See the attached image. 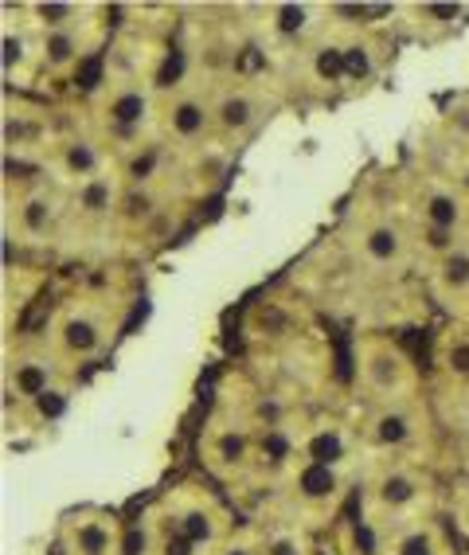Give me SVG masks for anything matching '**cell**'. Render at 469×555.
I'll list each match as a JSON object with an SVG mask.
<instances>
[{
  "instance_id": "obj_32",
  "label": "cell",
  "mask_w": 469,
  "mask_h": 555,
  "mask_svg": "<svg viewBox=\"0 0 469 555\" xmlns=\"http://www.w3.org/2000/svg\"><path fill=\"white\" fill-rule=\"evenodd\" d=\"M450 367H454V372H469V345H458L450 352Z\"/></svg>"
},
{
  "instance_id": "obj_12",
  "label": "cell",
  "mask_w": 469,
  "mask_h": 555,
  "mask_svg": "<svg viewBox=\"0 0 469 555\" xmlns=\"http://www.w3.org/2000/svg\"><path fill=\"white\" fill-rule=\"evenodd\" d=\"M172 126H177V133H184V138L200 133V129H204V109L196 106V102H180V106L172 109Z\"/></svg>"
},
{
  "instance_id": "obj_10",
  "label": "cell",
  "mask_w": 469,
  "mask_h": 555,
  "mask_svg": "<svg viewBox=\"0 0 469 555\" xmlns=\"http://www.w3.org/2000/svg\"><path fill=\"white\" fill-rule=\"evenodd\" d=\"M141 114H145V99L141 94H121V99L110 102V118L118 126H133V121H141Z\"/></svg>"
},
{
  "instance_id": "obj_22",
  "label": "cell",
  "mask_w": 469,
  "mask_h": 555,
  "mask_svg": "<svg viewBox=\"0 0 469 555\" xmlns=\"http://www.w3.org/2000/svg\"><path fill=\"white\" fill-rule=\"evenodd\" d=\"M70 55H75V40H70V36H63V31H60V36H51V40H48V60L51 63H67Z\"/></svg>"
},
{
  "instance_id": "obj_17",
  "label": "cell",
  "mask_w": 469,
  "mask_h": 555,
  "mask_svg": "<svg viewBox=\"0 0 469 555\" xmlns=\"http://www.w3.org/2000/svg\"><path fill=\"white\" fill-rule=\"evenodd\" d=\"M145 552H149V532H145V528H126V532H121L118 555H145Z\"/></svg>"
},
{
  "instance_id": "obj_15",
  "label": "cell",
  "mask_w": 469,
  "mask_h": 555,
  "mask_svg": "<svg viewBox=\"0 0 469 555\" xmlns=\"http://www.w3.org/2000/svg\"><path fill=\"white\" fill-rule=\"evenodd\" d=\"M220 118H223V126H227V129H243L250 121V102L247 99H227L220 106Z\"/></svg>"
},
{
  "instance_id": "obj_25",
  "label": "cell",
  "mask_w": 469,
  "mask_h": 555,
  "mask_svg": "<svg viewBox=\"0 0 469 555\" xmlns=\"http://www.w3.org/2000/svg\"><path fill=\"white\" fill-rule=\"evenodd\" d=\"M301 24H305V9H298V4L278 9V31H301Z\"/></svg>"
},
{
  "instance_id": "obj_29",
  "label": "cell",
  "mask_w": 469,
  "mask_h": 555,
  "mask_svg": "<svg viewBox=\"0 0 469 555\" xmlns=\"http://www.w3.org/2000/svg\"><path fill=\"white\" fill-rule=\"evenodd\" d=\"M356 547H360V555H380L376 535H372V528H364V525L356 528Z\"/></svg>"
},
{
  "instance_id": "obj_13",
  "label": "cell",
  "mask_w": 469,
  "mask_h": 555,
  "mask_svg": "<svg viewBox=\"0 0 469 555\" xmlns=\"http://www.w3.org/2000/svg\"><path fill=\"white\" fill-rule=\"evenodd\" d=\"M368 250H372V258H395L400 255V235L391 228H376L368 235Z\"/></svg>"
},
{
  "instance_id": "obj_26",
  "label": "cell",
  "mask_w": 469,
  "mask_h": 555,
  "mask_svg": "<svg viewBox=\"0 0 469 555\" xmlns=\"http://www.w3.org/2000/svg\"><path fill=\"white\" fill-rule=\"evenodd\" d=\"M67 165L75 172H90V169H94V153H90V145H75V150L67 153Z\"/></svg>"
},
{
  "instance_id": "obj_8",
  "label": "cell",
  "mask_w": 469,
  "mask_h": 555,
  "mask_svg": "<svg viewBox=\"0 0 469 555\" xmlns=\"http://www.w3.org/2000/svg\"><path fill=\"white\" fill-rule=\"evenodd\" d=\"M16 391H21V396L40 399L43 391H48V367H40V364L16 367Z\"/></svg>"
},
{
  "instance_id": "obj_16",
  "label": "cell",
  "mask_w": 469,
  "mask_h": 555,
  "mask_svg": "<svg viewBox=\"0 0 469 555\" xmlns=\"http://www.w3.org/2000/svg\"><path fill=\"white\" fill-rule=\"evenodd\" d=\"M317 75L321 79H340L344 75V51H337V48H325L317 55Z\"/></svg>"
},
{
  "instance_id": "obj_11",
  "label": "cell",
  "mask_w": 469,
  "mask_h": 555,
  "mask_svg": "<svg viewBox=\"0 0 469 555\" xmlns=\"http://www.w3.org/2000/svg\"><path fill=\"white\" fill-rule=\"evenodd\" d=\"M63 340H67V348H75V352H90V348L99 345V328L90 325V321H67Z\"/></svg>"
},
{
  "instance_id": "obj_28",
  "label": "cell",
  "mask_w": 469,
  "mask_h": 555,
  "mask_svg": "<svg viewBox=\"0 0 469 555\" xmlns=\"http://www.w3.org/2000/svg\"><path fill=\"white\" fill-rule=\"evenodd\" d=\"M24 223H28L31 231H40L43 223H48V204H43V199H31L28 211H24Z\"/></svg>"
},
{
  "instance_id": "obj_20",
  "label": "cell",
  "mask_w": 469,
  "mask_h": 555,
  "mask_svg": "<svg viewBox=\"0 0 469 555\" xmlns=\"http://www.w3.org/2000/svg\"><path fill=\"white\" fill-rule=\"evenodd\" d=\"M395 555H434V540H430L427 532H411Z\"/></svg>"
},
{
  "instance_id": "obj_5",
  "label": "cell",
  "mask_w": 469,
  "mask_h": 555,
  "mask_svg": "<svg viewBox=\"0 0 469 555\" xmlns=\"http://www.w3.org/2000/svg\"><path fill=\"white\" fill-rule=\"evenodd\" d=\"M368 379H372V387L391 391V387L403 384V364L395 357H388V352H376V357L368 360Z\"/></svg>"
},
{
  "instance_id": "obj_7",
  "label": "cell",
  "mask_w": 469,
  "mask_h": 555,
  "mask_svg": "<svg viewBox=\"0 0 469 555\" xmlns=\"http://www.w3.org/2000/svg\"><path fill=\"white\" fill-rule=\"evenodd\" d=\"M376 438L383 447H403L411 438V418L400 415V411H388V415L376 418Z\"/></svg>"
},
{
  "instance_id": "obj_2",
  "label": "cell",
  "mask_w": 469,
  "mask_h": 555,
  "mask_svg": "<svg viewBox=\"0 0 469 555\" xmlns=\"http://www.w3.org/2000/svg\"><path fill=\"white\" fill-rule=\"evenodd\" d=\"M298 493L305 496V501H329V496L337 493V474H333V466H317V462L301 466Z\"/></svg>"
},
{
  "instance_id": "obj_35",
  "label": "cell",
  "mask_w": 469,
  "mask_h": 555,
  "mask_svg": "<svg viewBox=\"0 0 469 555\" xmlns=\"http://www.w3.org/2000/svg\"><path fill=\"white\" fill-rule=\"evenodd\" d=\"M430 16H458V9H454V4H430Z\"/></svg>"
},
{
  "instance_id": "obj_6",
  "label": "cell",
  "mask_w": 469,
  "mask_h": 555,
  "mask_svg": "<svg viewBox=\"0 0 469 555\" xmlns=\"http://www.w3.org/2000/svg\"><path fill=\"white\" fill-rule=\"evenodd\" d=\"M247 450H250V442H247V435H239V430H223L220 438H216V462H223V466H243L247 462Z\"/></svg>"
},
{
  "instance_id": "obj_27",
  "label": "cell",
  "mask_w": 469,
  "mask_h": 555,
  "mask_svg": "<svg viewBox=\"0 0 469 555\" xmlns=\"http://www.w3.org/2000/svg\"><path fill=\"white\" fill-rule=\"evenodd\" d=\"M160 555H196V544H192V540H184L180 532H169V540H165Z\"/></svg>"
},
{
  "instance_id": "obj_24",
  "label": "cell",
  "mask_w": 469,
  "mask_h": 555,
  "mask_svg": "<svg viewBox=\"0 0 469 555\" xmlns=\"http://www.w3.org/2000/svg\"><path fill=\"white\" fill-rule=\"evenodd\" d=\"M106 204H110V189H106V184H90V189L82 192V208L87 211H102Z\"/></svg>"
},
{
  "instance_id": "obj_23",
  "label": "cell",
  "mask_w": 469,
  "mask_h": 555,
  "mask_svg": "<svg viewBox=\"0 0 469 555\" xmlns=\"http://www.w3.org/2000/svg\"><path fill=\"white\" fill-rule=\"evenodd\" d=\"M180 75H184V55H180V51H172L169 60H165V67H160V75H157V87H172Z\"/></svg>"
},
{
  "instance_id": "obj_30",
  "label": "cell",
  "mask_w": 469,
  "mask_h": 555,
  "mask_svg": "<svg viewBox=\"0 0 469 555\" xmlns=\"http://www.w3.org/2000/svg\"><path fill=\"white\" fill-rule=\"evenodd\" d=\"M40 16L48 24H63L70 16V9H67V4H40Z\"/></svg>"
},
{
  "instance_id": "obj_34",
  "label": "cell",
  "mask_w": 469,
  "mask_h": 555,
  "mask_svg": "<svg viewBox=\"0 0 469 555\" xmlns=\"http://www.w3.org/2000/svg\"><path fill=\"white\" fill-rule=\"evenodd\" d=\"M149 169H153V153H149V157H138V160H133V177H149Z\"/></svg>"
},
{
  "instance_id": "obj_19",
  "label": "cell",
  "mask_w": 469,
  "mask_h": 555,
  "mask_svg": "<svg viewBox=\"0 0 469 555\" xmlns=\"http://www.w3.org/2000/svg\"><path fill=\"white\" fill-rule=\"evenodd\" d=\"M368 70H372L368 51H364V48H349V51H344V75H352V79H364Z\"/></svg>"
},
{
  "instance_id": "obj_14",
  "label": "cell",
  "mask_w": 469,
  "mask_h": 555,
  "mask_svg": "<svg viewBox=\"0 0 469 555\" xmlns=\"http://www.w3.org/2000/svg\"><path fill=\"white\" fill-rule=\"evenodd\" d=\"M427 216H430V223H434V228H446L450 231L454 223H458V204H454L450 196H434V199H430Z\"/></svg>"
},
{
  "instance_id": "obj_21",
  "label": "cell",
  "mask_w": 469,
  "mask_h": 555,
  "mask_svg": "<svg viewBox=\"0 0 469 555\" xmlns=\"http://www.w3.org/2000/svg\"><path fill=\"white\" fill-rule=\"evenodd\" d=\"M36 411H40L43 418H60L63 411H67V399H63L60 391H43V396L36 399Z\"/></svg>"
},
{
  "instance_id": "obj_33",
  "label": "cell",
  "mask_w": 469,
  "mask_h": 555,
  "mask_svg": "<svg viewBox=\"0 0 469 555\" xmlns=\"http://www.w3.org/2000/svg\"><path fill=\"white\" fill-rule=\"evenodd\" d=\"M12 63H21V40H4V67H12Z\"/></svg>"
},
{
  "instance_id": "obj_3",
  "label": "cell",
  "mask_w": 469,
  "mask_h": 555,
  "mask_svg": "<svg viewBox=\"0 0 469 555\" xmlns=\"http://www.w3.org/2000/svg\"><path fill=\"white\" fill-rule=\"evenodd\" d=\"M177 532L184 535V540H192L196 547H204L216 540V516H211L208 508H184V513L177 516Z\"/></svg>"
},
{
  "instance_id": "obj_36",
  "label": "cell",
  "mask_w": 469,
  "mask_h": 555,
  "mask_svg": "<svg viewBox=\"0 0 469 555\" xmlns=\"http://www.w3.org/2000/svg\"><path fill=\"white\" fill-rule=\"evenodd\" d=\"M223 555H250L247 547H231V552H223Z\"/></svg>"
},
{
  "instance_id": "obj_9",
  "label": "cell",
  "mask_w": 469,
  "mask_h": 555,
  "mask_svg": "<svg viewBox=\"0 0 469 555\" xmlns=\"http://www.w3.org/2000/svg\"><path fill=\"white\" fill-rule=\"evenodd\" d=\"M340 454H344V442H340V435H317L310 442V462H317V466H333V462H340Z\"/></svg>"
},
{
  "instance_id": "obj_31",
  "label": "cell",
  "mask_w": 469,
  "mask_h": 555,
  "mask_svg": "<svg viewBox=\"0 0 469 555\" xmlns=\"http://www.w3.org/2000/svg\"><path fill=\"white\" fill-rule=\"evenodd\" d=\"M427 243H430L434 250H446V247H450V231H446V228H434V223H430Z\"/></svg>"
},
{
  "instance_id": "obj_18",
  "label": "cell",
  "mask_w": 469,
  "mask_h": 555,
  "mask_svg": "<svg viewBox=\"0 0 469 555\" xmlns=\"http://www.w3.org/2000/svg\"><path fill=\"white\" fill-rule=\"evenodd\" d=\"M442 278L450 286H469V255H450L446 267H442Z\"/></svg>"
},
{
  "instance_id": "obj_4",
  "label": "cell",
  "mask_w": 469,
  "mask_h": 555,
  "mask_svg": "<svg viewBox=\"0 0 469 555\" xmlns=\"http://www.w3.org/2000/svg\"><path fill=\"white\" fill-rule=\"evenodd\" d=\"M376 496H380L383 508H407L419 496V481L407 474H388L380 481V489H376Z\"/></svg>"
},
{
  "instance_id": "obj_1",
  "label": "cell",
  "mask_w": 469,
  "mask_h": 555,
  "mask_svg": "<svg viewBox=\"0 0 469 555\" xmlns=\"http://www.w3.org/2000/svg\"><path fill=\"white\" fill-rule=\"evenodd\" d=\"M121 544V535H114L110 520H99V516H82V520H70L67 540H63V555H114Z\"/></svg>"
}]
</instances>
